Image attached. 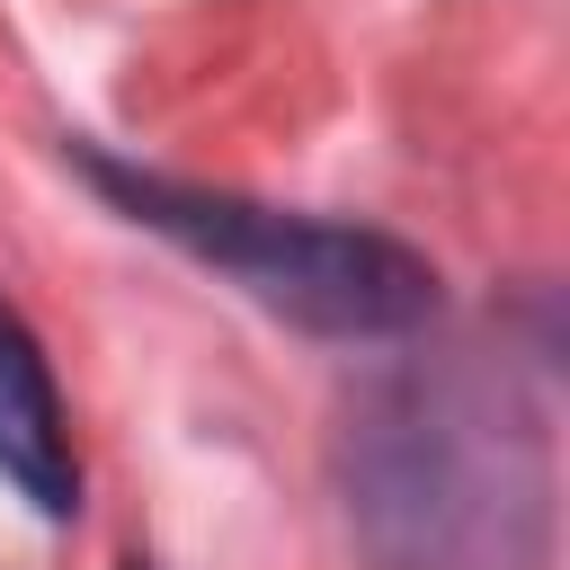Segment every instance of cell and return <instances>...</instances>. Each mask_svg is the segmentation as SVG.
<instances>
[{
  "instance_id": "cell-3",
  "label": "cell",
  "mask_w": 570,
  "mask_h": 570,
  "mask_svg": "<svg viewBox=\"0 0 570 570\" xmlns=\"http://www.w3.org/2000/svg\"><path fill=\"white\" fill-rule=\"evenodd\" d=\"M0 481L36 508V517H80V454H71V410L62 383L36 347V330L18 321V303L0 294Z\"/></svg>"
},
{
  "instance_id": "cell-1",
  "label": "cell",
  "mask_w": 570,
  "mask_h": 570,
  "mask_svg": "<svg viewBox=\"0 0 570 570\" xmlns=\"http://www.w3.org/2000/svg\"><path fill=\"white\" fill-rule=\"evenodd\" d=\"M347 517L374 570H534L543 428L481 374H401L347 436Z\"/></svg>"
},
{
  "instance_id": "cell-2",
  "label": "cell",
  "mask_w": 570,
  "mask_h": 570,
  "mask_svg": "<svg viewBox=\"0 0 570 570\" xmlns=\"http://www.w3.org/2000/svg\"><path fill=\"white\" fill-rule=\"evenodd\" d=\"M89 187H107L142 232L196 249L205 267H223L249 303L330 330V338H401L436 312V267L365 223H321V214H276L223 187H178L160 169H125L107 151H80Z\"/></svg>"
},
{
  "instance_id": "cell-4",
  "label": "cell",
  "mask_w": 570,
  "mask_h": 570,
  "mask_svg": "<svg viewBox=\"0 0 570 570\" xmlns=\"http://www.w3.org/2000/svg\"><path fill=\"white\" fill-rule=\"evenodd\" d=\"M125 570H151V561H125Z\"/></svg>"
}]
</instances>
